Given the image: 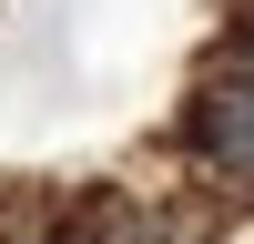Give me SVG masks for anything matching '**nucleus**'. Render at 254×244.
<instances>
[{"instance_id": "obj_1", "label": "nucleus", "mask_w": 254, "mask_h": 244, "mask_svg": "<svg viewBox=\"0 0 254 244\" xmlns=\"http://www.w3.org/2000/svg\"><path fill=\"white\" fill-rule=\"evenodd\" d=\"M193 153L224 173H254V81H214L193 102Z\"/></svg>"}, {"instance_id": "obj_2", "label": "nucleus", "mask_w": 254, "mask_h": 244, "mask_svg": "<svg viewBox=\"0 0 254 244\" xmlns=\"http://www.w3.org/2000/svg\"><path fill=\"white\" fill-rule=\"evenodd\" d=\"M234 61H254V31H244V41H234Z\"/></svg>"}]
</instances>
